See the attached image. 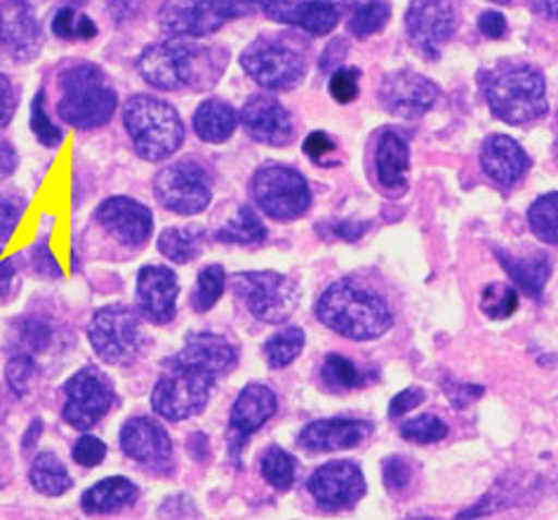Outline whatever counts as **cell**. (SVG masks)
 Here are the masks:
<instances>
[{
	"label": "cell",
	"instance_id": "obj_1",
	"mask_svg": "<svg viewBox=\"0 0 558 520\" xmlns=\"http://www.w3.org/2000/svg\"><path fill=\"white\" fill-rule=\"evenodd\" d=\"M239 353L215 332L189 335L182 351L163 363V377L151 394V408L168 422H184L208 406L217 379L231 373Z\"/></svg>",
	"mask_w": 558,
	"mask_h": 520
},
{
	"label": "cell",
	"instance_id": "obj_2",
	"mask_svg": "<svg viewBox=\"0 0 558 520\" xmlns=\"http://www.w3.org/2000/svg\"><path fill=\"white\" fill-rule=\"evenodd\" d=\"M227 50L186 40H166L140 55V76L156 90H208L227 69Z\"/></svg>",
	"mask_w": 558,
	"mask_h": 520
},
{
	"label": "cell",
	"instance_id": "obj_3",
	"mask_svg": "<svg viewBox=\"0 0 558 520\" xmlns=\"http://www.w3.org/2000/svg\"><path fill=\"white\" fill-rule=\"evenodd\" d=\"M316 316L332 332L356 341L377 339L393 325L387 302L349 278L337 280L320 294Z\"/></svg>",
	"mask_w": 558,
	"mask_h": 520
},
{
	"label": "cell",
	"instance_id": "obj_4",
	"mask_svg": "<svg viewBox=\"0 0 558 520\" xmlns=\"http://www.w3.org/2000/svg\"><path fill=\"white\" fill-rule=\"evenodd\" d=\"M483 95L495 118L525 125L547 113V87L539 69L523 62H502L481 73Z\"/></svg>",
	"mask_w": 558,
	"mask_h": 520
},
{
	"label": "cell",
	"instance_id": "obj_5",
	"mask_svg": "<svg viewBox=\"0 0 558 520\" xmlns=\"http://www.w3.org/2000/svg\"><path fill=\"white\" fill-rule=\"evenodd\" d=\"M60 101L57 113L76 130L107 125L119 107V95L107 73L90 62H76L60 73Z\"/></svg>",
	"mask_w": 558,
	"mask_h": 520
},
{
	"label": "cell",
	"instance_id": "obj_6",
	"mask_svg": "<svg viewBox=\"0 0 558 520\" xmlns=\"http://www.w3.org/2000/svg\"><path fill=\"white\" fill-rule=\"evenodd\" d=\"M123 123L140 158L160 162L170 158L184 142V123L168 101L151 95L130 97Z\"/></svg>",
	"mask_w": 558,
	"mask_h": 520
},
{
	"label": "cell",
	"instance_id": "obj_7",
	"mask_svg": "<svg viewBox=\"0 0 558 520\" xmlns=\"http://www.w3.org/2000/svg\"><path fill=\"white\" fill-rule=\"evenodd\" d=\"M257 10V0H166L158 22L170 36L201 38Z\"/></svg>",
	"mask_w": 558,
	"mask_h": 520
},
{
	"label": "cell",
	"instance_id": "obj_8",
	"mask_svg": "<svg viewBox=\"0 0 558 520\" xmlns=\"http://www.w3.org/2000/svg\"><path fill=\"white\" fill-rule=\"evenodd\" d=\"M93 351L109 365H128L144 347L142 323L135 309L113 304L99 309L87 325Z\"/></svg>",
	"mask_w": 558,
	"mask_h": 520
},
{
	"label": "cell",
	"instance_id": "obj_9",
	"mask_svg": "<svg viewBox=\"0 0 558 520\" xmlns=\"http://www.w3.org/2000/svg\"><path fill=\"white\" fill-rule=\"evenodd\" d=\"M233 292L262 323H283L300 304L295 280L276 271H245L233 276Z\"/></svg>",
	"mask_w": 558,
	"mask_h": 520
},
{
	"label": "cell",
	"instance_id": "obj_10",
	"mask_svg": "<svg viewBox=\"0 0 558 520\" xmlns=\"http://www.w3.org/2000/svg\"><path fill=\"white\" fill-rule=\"evenodd\" d=\"M253 198L271 219L292 221L310 210L312 189L298 170L269 162L253 177Z\"/></svg>",
	"mask_w": 558,
	"mask_h": 520
},
{
	"label": "cell",
	"instance_id": "obj_11",
	"mask_svg": "<svg viewBox=\"0 0 558 520\" xmlns=\"http://www.w3.org/2000/svg\"><path fill=\"white\" fill-rule=\"evenodd\" d=\"M241 66L264 90H292L304 81L306 59L288 43L262 36L245 48Z\"/></svg>",
	"mask_w": 558,
	"mask_h": 520
},
{
	"label": "cell",
	"instance_id": "obj_12",
	"mask_svg": "<svg viewBox=\"0 0 558 520\" xmlns=\"http://www.w3.org/2000/svg\"><path fill=\"white\" fill-rule=\"evenodd\" d=\"M66 403L62 418L76 431H90L107 418L116 403L111 379L99 367L87 365L64 384Z\"/></svg>",
	"mask_w": 558,
	"mask_h": 520
},
{
	"label": "cell",
	"instance_id": "obj_13",
	"mask_svg": "<svg viewBox=\"0 0 558 520\" xmlns=\"http://www.w3.org/2000/svg\"><path fill=\"white\" fill-rule=\"evenodd\" d=\"M156 198L174 215H198L213 201L210 177L196 160H178L156 174Z\"/></svg>",
	"mask_w": 558,
	"mask_h": 520
},
{
	"label": "cell",
	"instance_id": "obj_14",
	"mask_svg": "<svg viewBox=\"0 0 558 520\" xmlns=\"http://www.w3.org/2000/svg\"><path fill=\"white\" fill-rule=\"evenodd\" d=\"M43 32L28 0H0V62L26 64L38 57Z\"/></svg>",
	"mask_w": 558,
	"mask_h": 520
},
{
	"label": "cell",
	"instance_id": "obj_15",
	"mask_svg": "<svg viewBox=\"0 0 558 520\" xmlns=\"http://www.w3.org/2000/svg\"><path fill=\"white\" fill-rule=\"evenodd\" d=\"M278 410V398L269 389V386L262 384H247L245 389L239 394L236 403L231 408V418L227 426V445L233 464L241 467V452L250 436L267 424Z\"/></svg>",
	"mask_w": 558,
	"mask_h": 520
},
{
	"label": "cell",
	"instance_id": "obj_16",
	"mask_svg": "<svg viewBox=\"0 0 558 520\" xmlns=\"http://www.w3.org/2000/svg\"><path fill=\"white\" fill-rule=\"evenodd\" d=\"M405 26L410 43L427 59H436L446 40L454 34L458 17L448 0H413L408 8Z\"/></svg>",
	"mask_w": 558,
	"mask_h": 520
},
{
	"label": "cell",
	"instance_id": "obj_17",
	"mask_svg": "<svg viewBox=\"0 0 558 520\" xmlns=\"http://www.w3.org/2000/svg\"><path fill=\"white\" fill-rule=\"evenodd\" d=\"M310 493L328 511L349 509L365 495L363 471L354 462H330L318 467L310 479Z\"/></svg>",
	"mask_w": 558,
	"mask_h": 520
},
{
	"label": "cell",
	"instance_id": "obj_18",
	"mask_svg": "<svg viewBox=\"0 0 558 520\" xmlns=\"http://www.w3.org/2000/svg\"><path fill=\"white\" fill-rule=\"evenodd\" d=\"M97 225L121 245L142 247L154 231V215L146 205L128 196L107 198L97 207Z\"/></svg>",
	"mask_w": 558,
	"mask_h": 520
},
{
	"label": "cell",
	"instance_id": "obj_19",
	"mask_svg": "<svg viewBox=\"0 0 558 520\" xmlns=\"http://www.w3.org/2000/svg\"><path fill=\"white\" fill-rule=\"evenodd\" d=\"M438 97V87L422 73L415 71H396L389 73L381 83L379 99L391 116L413 121L427 113Z\"/></svg>",
	"mask_w": 558,
	"mask_h": 520
},
{
	"label": "cell",
	"instance_id": "obj_20",
	"mask_svg": "<svg viewBox=\"0 0 558 520\" xmlns=\"http://www.w3.org/2000/svg\"><path fill=\"white\" fill-rule=\"evenodd\" d=\"M269 20L298 26L312 36H328L342 17V5L332 0H257Z\"/></svg>",
	"mask_w": 558,
	"mask_h": 520
},
{
	"label": "cell",
	"instance_id": "obj_21",
	"mask_svg": "<svg viewBox=\"0 0 558 520\" xmlns=\"http://www.w3.org/2000/svg\"><path fill=\"white\" fill-rule=\"evenodd\" d=\"M180 283L172 269L160 264L144 266L137 276V302L142 316L154 325H168L178 316Z\"/></svg>",
	"mask_w": 558,
	"mask_h": 520
},
{
	"label": "cell",
	"instance_id": "obj_22",
	"mask_svg": "<svg viewBox=\"0 0 558 520\" xmlns=\"http://www.w3.org/2000/svg\"><path fill=\"white\" fill-rule=\"evenodd\" d=\"M123 452L140 464L163 469L172 462V440L166 426L151 418H132L121 431Z\"/></svg>",
	"mask_w": 558,
	"mask_h": 520
},
{
	"label": "cell",
	"instance_id": "obj_23",
	"mask_svg": "<svg viewBox=\"0 0 558 520\" xmlns=\"http://www.w3.org/2000/svg\"><path fill=\"white\" fill-rule=\"evenodd\" d=\"M241 123L250 140L269 146H286L292 140V118L281 101L269 95L247 99Z\"/></svg>",
	"mask_w": 558,
	"mask_h": 520
},
{
	"label": "cell",
	"instance_id": "obj_24",
	"mask_svg": "<svg viewBox=\"0 0 558 520\" xmlns=\"http://www.w3.org/2000/svg\"><path fill=\"white\" fill-rule=\"evenodd\" d=\"M371 431H373V424L363 420H351V418L318 420V422L306 424L300 431L298 443L304 450H314V452L351 450L368 438Z\"/></svg>",
	"mask_w": 558,
	"mask_h": 520
},
{
	"label": "cell",
	"instance_id": "obj_25",
	"mask_svg": "<svg viewBox=\"0 0 558 520\" xmlns=\"http://www.w3.org/2000/svg\"><path fill=\"white\" fill-rule=\"evenodd\" d=\"M481 168L499 186H513L525 170L531 168V158L507 135H490L481 148Z\"/></svg>",
	"mask_w": 558,
	"mask_h": 520
},
{
	"label": "cell",
	"instance_id": "obj_26",
	"mask_svg": "<svg viewBox=\"0 0 558 520\" xmlns=\"http://www.w3.org/2000/svg\"><path fill=\"white\" fill-rule=\"evenodd\" d=\"M137 497L140 489L135 483L130 479H123V475H111V479L99 481L90 489H85L81 497V507L90 516H107L132 507Z\"/></svg>",
	"mask_w": 558,
	"mask_h": 520
},
{
	"label": "cell",
	"instance_id": "obj_27",
	"mask_svg": "<svg viewBox=\"0 0 558 520\" xmlns=\"http://www.w3.org/2000/svg\"><path fill=\"white\" fill-rule=\"evenodd\" d=\"M408 166H410L408 142L391 130L381 132V137L377 142V154H375V168H377L381 186L387 189L405 186Z\"/></svg>",
	"mask_w": 558,
	"mask_h": 520
},
{
	"label": "cell",
	"instance_id": "obj_28",
	"mask_svg": "<svg viewBox=\"0 0 558 520\" xmlns=\"http://www.w3.org/2000/svg\"><path fill=\"white\" fill-rule=\"evenodd\" d=\"M239 125V116L231 104L222 99H205L194 113V130L198 140L208 144L227 142Z\"/></svg>",
	"mask_w": 558,
	"mask_h": 520
},
{
	"label": "cell",
	"instance_id": "obj_29",
	"mask_svg": "<svg viewBox=\"0 0 558 520\" xmlns=\"http://www.w3.org/2000/svg\"><path fill=\"white\" fill-rule=\"evenodd\" d=\"M497 257L502 262L505 271L509 274L513 283H517L525 294H531L537 300L551 274L549 259L545 255H535L533 259H517L513 255H509V252L505 255L502 250H497Z\"/></svg>",
	"mask_w": 558,
	"mask_h": 520
},
{
	"label": "cell",
	"instance_id": "obj_30",
	"mask_svg": "<svg viewBox=\"0 0 558 520\" xmlns=\"http://www.w3.org/2000/svg\"><path fill=\"white\" fill-rule=\"evenodd\" d=\"M205 247V231L198 227H170L158 238L160 255L174 264H189L201 257Z\"/></svg>",
	"mask_w": 558,
	"mask_h": 520
},
{
	"label": "cell",
	"instance_id": "obj_31",
	"mask_svg": "<svg viewBox=\"0 0 558 520\" xmlns=\"http://www.w3.org/2000/svg\"><path fill=\"white\" fill-rule=\"evenodd\" d=\"M28 479H32V485L38 493L46 497H62L73 487V479L69 475L66 467L60 462V457L52 452H40L34 459Z\"/></svg>",
	"mask_w": 558,
	"mask_h": 520
},
{
	"label": "cell",
	"instance_id": "obj_32",
	"mask_svg": "<svg viewBox=\"0 0 558 520\" xmlns=\"http://www.w3.org/2000/svg\"><path fill=\"white\" fill-rule=\"evenodd\" d=\"M264 238H267V227L262 225V219L250 205H239V210L217 231V241L229 245H255Z\"/></svg>",
	"mask_w": 558,
	"mask_h": 520
},
{
	"label": "cell",
	"instance_id": "obj_33",
	"mask_svg": "<svg viewBox=\"0 0 558 520\" xmlns=\"http://www.w3.org/2000/svg\"><path fill=\"white\" fill-rule=\"evenodd\" d=\"M391 8L387 0H356L349 14V34L356 38H371L389 22Z\"/></svg>",
	"mask_w": 558,
	"mask_h": 520
},
{
	"label": "cell",
	"instance_id": "obj_34",
	"mask_svg": "<svg viewBox=\"0 0 558 520\" xmlns=\"http://www.w3.org/2000/svg\"><path fill=\"white\" fill-rule=\"evenodd\" d=\"M259 469L264 481L271 487L281 489V493H286V489H290L298 481V459L283 448H276V445H271V448L262 455Z\"/></svg>",
	"mask_w": 558,
	"mask_h": 520
},
{
	"label": "cell",
	"instance_id": "obj_35",
	"mask_svg": "<svg viewBox=\"0 0 558 520\" xmlns=\"http://www.w3.org/2000/svg\"><path fill=\"white\" fill-rule=\"evenodd\" d=\"M50 341H52V328L40 318L17 321L10 335V344L14 353H24V355H36L40 351H46L50 347Z\"/></svg>",
	"mask_w": 558,
	"mask_h": 520
},
{
	"label": "cell",
	"instance_id": "obj_36",
	"mask_svg": "<svg viewBox=\"0 0 558 520\" xmlns=\"http://www.w3.org/2000/svg\"><path fill=\"white\" fill-rule=\"evenodd\" d=\"M527 225L542 243L558 245V193L537 198L527 210Z\"/></svg>",
	"mask_w": 558,
	"mask_h": 520
},
{
	"label": "cell",
	"instance_id": "obj_37",
	"mask_svg": "<svg viewBox=\"0 0 558 520\" xmlns=\"http://www.w3.org/2000/svg\"><path fill=\"white\" fill-rule=\"evenodd\" d=\"M320 377L330 391H354L361 389L365 382L363 375L359 373V367L340 353L328 355L326 363L320 367Z\"/></svg>",
	"mask_w": 558,
	"mask_h": 520
},
{
	"label": "cell",
	"instance_id": "obj_38",
	"mask_svg": "<svg viewBox=\"0 0 558 520\" xmlns=\"http://www.w3.org/2000/svg\"><path fill=\"white\" fill-rule=\"evenodd\" d=\"M304 349V332L300 328H286L276 332L267 344H264V355H267V363L276 370L288 367L290 363L298 361V355Z\"/></svg>",
	"mask_w": 558,
	"mask_h": 520
},
{
	"label": "cell",
	"instance_id": "obj_39",
	"mask_svg": "<svg viewBox=\"0 0 558 520\" xmlns=\"http://www.w3.org/2000/svg\"><path fill=\"white\" fill-rule=\"evenodd\" d=\"M225 288H227V274L222 266L219 264L205 266V269L198 274L196 290L191 294V306H194L198 314H205V311H210L219 302Z\"/></svg>",
	"mask_w": 558,
	"mask_h": 520
},
{
	"label": "cell",
	"instance_id": "obj_40",
	"mask_svg": "<svg viewBox=\"0 0 558 520\" xmlns=\"http://www.w3.org/2000/svg\"><path fill=\"white\" fill-rule=\"evenodd\" d=\"M519 294L511 286L490 283L481 294V311L493 321H502L517 314Z\"/></svg>",
	"mask_w": 558,
	"mask_h": 520
},
{
	"label": "cell",
	"instance_id": "obj_41",
	"mask_svg": "<svg viewBox=\"0 0 558 520\" xmlns=\"http://www.w3.org/2000/svg\"><path fill=\"white\" fill-rule=\"evenodd\" d=\"M52 32L62 40H90L97 36V26L90 17H85L73 8H62L54 14Z\"/></svg>",
	"mask_w": 558,
	"mask_h": 520
},
{
	"label": "cell",
	"instance_id": "obj_42",
	"mask_svg": "<svg viewBox=\"0 0 558 520\" xmlns=\"http://www.w3.org/2000/svg\"><path fill=\"white\" fill-rule=\"evenodd\" d=\"M32 130L43 146L54 148L64 142V130H60V125H54V121L48 116L46 93L43 90H38L32 104Z\"/></svg>",
	"mask_w": 558,
	"mask_h": 520
},
{
	"label": "cell",
	"instance_id": "obj_43",
	"mask_svg": "<svg viewBox=\"0 0 558 520\" xmlns=\"http://www.w3.org/2000/svg\"><path fill=\"white\" fill-rule=\"evenodd\" d=\"M401 436L410 443L432 445V443H438L448 436V426H446V422L434 418V414H422V418H417L413 422H405L401 426Z\"/></svg>",
	"mask_w": 558,
	"mask_h": 520
},
{
	"label": "cell",
	"instance_id": "obj_44",
	"mask_svg": "<svg viewBox=\"0 0 558 520\" xmlns=\"http://www.w3.org/2000/svg\"><path fill=\"white\" fill-rule=\"evenodd\" d=\"M36 377V361L34 355H24V353H14L8 361L5 367V382L10 386V391L14 396H26L32 391V384Z\"/></svg>",
	"mask_w": 558,
	"mask_h": 520
},
{
	"label": "cell",
	"instance_id": "obj_45",
	"mask_svg": "<svg viewBox=\"0 0 558 520\" xmlns=\"http://www.w3.org/2000/svg\"><path fill=\"white\" fill-rule=\"evenodd\" d=\"M359 78H361L359 69H335L328 83L332 99L340 104L354 101L359 97Z\"/></svg>",
	"mask_w": 558,
	"mask_h": 520
},
{
	"label": "cell",
	"instance_id": "obj_46",
	"mask_svg": "<svg viewBox=\"0 0 558 520\" xmlns=\"http://www.w3.org/2000/svg\"><path fill=\"white\" fill-rule=\"evenodd\" d=\"M105 457H107V445L90 434L81 436L76 445H73V462L81 467H87V469L99 467L105 462Z\"/></svg>",
	"mask_w": 558,
	"mask_h": 520
},
{
	"label": "cell",
	"instance_id": "obj_47",
	"mask_svg": "<svg viewBox=\"0 0 558 520\" xmlns=\"http://www.w3.org/2000/svg\"><path fill=\"white\" fill-rule=\"evenodd\" d=\"M32 266H34V271L43 278H50V280L62 278V266L54 259L48 241H40L32 247Z\"/></svg>",
	"mask_w": 558,
	"mask_h": 520
},
{
	"label": "cell",
	"instance_id": "obj_48",
	"mask_svg": "<svg viewBox=\"0 0 558 520\" xmlns=\"http://www.w3.org/2000/svg\"><path fill=\"white\" fill-rule=\"evenodd\" d=\"M22 221V205L10 196H0V243H5L17 231Z\"/></svg>",
	"mask_w": 558,
	"mask_h": 520
},
{
	"label": "cell",
	"instance_id": "obj_49",
	"mask_svg": "<svg viewBox=\"0 0 558 520\" xmlns=\"http://www.w3.org/2000/svg\"><path fill=\"white\" fill-rule=\"evenodd\" d=\"M17 104H20V97H17V90H14L12 81L0 73V128H5L12 121L14 111H17Z\"/></svg>",
	"mask_w": 558,
	"mask_h": 520
},
{
	"label": "cell",
	"instance_id": "obj_50",
	"mask_svg": "<svg viewBox=\"0 0 558 520\" xmlns=\"http://www.w3.org/2000/svg\"><path fill=\"white\" fill-rule=\"evenodd\" d=\"M385 483L389 489H403L410 483V467L405 459L391 457L385 462Z\"/></svg>",
	"mask_w": 558,
	"mask_h": 520
},
{
	"label": "cell",
	"instance_id": "obj_51",
	"mask_svg": "<svg viewBox=\"0 0 558 520\" xmlns=\"http://www.w3.org/2000/svg\"><path fill=\"white\" fill-rule=\"evenodd\" d=\"M335 152V142L326 135V132H312L304 142V154L310 156L314 162H326V156Z\"/></svg>",
	"mask_w": 558,
	"mask_h": 520
},
{
	"label": "cell",
	"instance_id": "obj_52",
	"mask_svg": "<svg viewBox=\"0 0 558 520\" xmlns=\"http://www.w3.org/2000/svg\"><path fill=\"white\" fill-rule=\"evenodd\" d=\"M424 403V391L422 389H405L401 394H396L391 406H389V418H401V414L415 410L417 406Z\"/></svg>",
	"mask_w": 558,
	"mask_h": 520
},
{
	"label": "cell",
	"instance_id": "obj_53",
	"mask_svg": "<svg viewBox=\"0 0 558 520\" xmlns=\"http://www.w3.org/2000/svg\"><path fill=\"white\" fill-rule=\"evenodd\" d=\"M478 28L483 36L488 38H502L507 32V20L499 12H483L478 20Z\"/></svg>",
	"mask_w": 558,
	"mask_h": 520
},
{
	"label": "cell",
	"instance_id": "obj_54",
	"mask_svg": "<svg viewBox=\"0 0 558 520\" xmlns=\"http://www.w3.org/2000/svg\"><path fill=\"white\" fill-rule=\"evenodd\" d=\"M12 283H14V262L3 257V252H0V302L8 300V294L12 292Z\"/></svg>",
	"mask_w": 558,
	"mask_h": 520
},
{
	"label": "cell",
	"instance_id": "obj_55",
	"mask_svg": "<svg viewBox=\"0 0 558 520\" xmlns=\"http://www.w3.org/2000/svg\"><path fill=\"white\" fill-rule=\"evenodd\" d=\"M14 168H17V154L8 142L0 140V182L8 180Z\"/></svg>",
	"mask_w": 558,
	"mask_h": 520
},
{
	"label": "cell",
	"instance_id": "obj_56",
	"mask_svg": "<svg viewBox=\"0 0 558 520\" xmlns=\"http://www.w3.org/2000/svg\"><path fill=\"white\" fill-rule=\"evenodd\" d=\"M365 231V227H356L354 221H342L340 227H335V235L344 238V241H356V238Z\"/></svg>",
	"mask_w": 558,
	"mask_h": 520
},
{
	"label": "cell",
	"instance_id": "obj_57",
	"mask_svg": "<svg viewBox=\"0 0 558 520\" xmlns=\"http://www.w3.org/2000/svg\"><path fill=\"white\" fill-rule=\"evenodd\" d=\"M40 434H43V422H40V420H36V422H32V424H28V431H26V436H24V440H22V445H24V450H28V448H32V445H34V443H38Z\"/></svg>",
	"mask_w": 558,
	"mask_h": 520
},
{
	"label": "cell",
	"instance_id": "obj_58",
	"mask_svg": "<svg viewBox=\"0 0 558 520\" xmlns=\"http://www.w3.org/2000/svg\"><path fill=\"white\" fill-rule=\"evenodd\" d=\"M542 8H545L551 20H558V0H542Z\"/></svg>",
	"mask_w": 558,
	"mask_h": 520
},
{
	"label": "cell",
	"instance_id": "obj_59",
	"mask_svg": "<svg viewBox=\"0 0 558 520\" xmlns=\"http://www.w3.org/2000/svg\"><path fill=\"white\" fill-rule=\"evenodd\" d=\"M493 3H509V0H493Z\"/></svg>",
	"mask_w": 558,
	"mask_h": 520
},
{
	"label": "cell",
	"instance_id": "obj_60",
	"mask_svg": "<svg viewBox=\"0 0 558 520\" xmlns=\"http://www.w3.org/2000/svg\"><path fill=\"white\" fill-rule=\"evenodd\" d=\"M415 520H434V518H415Z\"/></svg>",
	"mask_w": 558,
	"mask_h": 520
}]
</instances>
